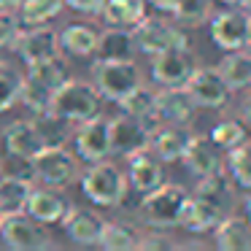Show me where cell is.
Segmentation results:
<instances>
[{
  "instance_id": "obj_32",
  "label": "cell",
  "mask_w": 251,
  "mask_h": 251,
  "mask_svg": "<svg viewBox=\"0 0 251 251\" xmlns=\"http://www.w3.org/2000/svg\"><path fill=\"white\" fill-rule=\"evenodd\" d=\"M62 8H65V0H19L17 14L22 25L33 27V25H46L54 17H60Z\"/></svg>"
},
{
  "instance_id": "obj_17",
  "label": "cell",
  "mask_w": 251,
  "mask_h": 251,
  "mask_svg": "<svg viewBox=\"0 0 251 251\" xmlns=\"http://www.w3.org/2000/svg\"><path fill=\"white\" fill-rule=\"evenodd\" d=\"M181 162L186 165V170H189L195 178H202V176L224 170V151L211 141V135H197L195 132Z\"/></svg>"
},
{
  "instance_id": "obj_4",
  "label": "cell",
  "mask_w": 251,
  "mask_h": 251,
  "mask_svg": "<svg viewBox=\"0 0 251 251\" xmlns=\"http://www.w3.org/2000/svg\"><path fill=\"white\" fill-rule=\"evenodd\" d=\"M92 84L103 100L119 103L125 95H130L135 87L143 84V73L135 60H98L92 62Z\"/></svg>"
},
{
  "instance_id": "obj_33",
  "label": "cell",
  "mask_w": 251,
  "mask_h": 251,
  "mask_svg": "<svg viewBox=\"0 0 251 251\" xmlns=\"http://www.w3.org/2000/svg\"><path fill=\"white\" fill-rule=\"evenodd\" d=\"M98 246L105 251H132L138 249V232L125 222H105Z\"/></svg>"
},
{
  "instance_id": "obj_31",
  "label": "cell",
  "mask_w": 251,
  "mask_h": 251,
  "mask_svg": "<svg viewBox=\"0 0 251 251\" xmlns=\"http://www.w3.org/2000/svg\"><path fill=\"white\" fill-rule=\"evenodd\" d=\"M116 105L122 108V114H130V116H135V119H143V122H149V125H154L157 92H154L151 87H146V84H141V87H135L130 95H125Z\"/></svg>"
},
{
  "instance_id": "obj_38",
  "label": "cell",
  "mask_w": 251,
  "mask_h": 251,
  "mask_svg": "<svg viewBox=\"0 0 251 251\" xmlns=\"http://www.w3.org/2000/svg\"><path fill=\"white\" fill-rule=\"evenodd\" d=\"M246 138H249V132H246V125L240 119H222L216 127L211 130V141L216 143L222 151H229V149H235L238 143H243Z\"/></svg>"
},
{
  "instance_id": "obj_47",
  "label": "cell",
  "mask_w": 251,
  "mask_h": 251,
  "mask_svg": "<svg viewBox=\"0 0 251 251\" xmlns=\"http://www.w3.org/2000/svg\"><path fill=\"white\" fill-rule=\"evenodd\" d=\"M246 49L251 51V14H249V41H246Z\"/></svg>"
},
{
  "instance_id": "obj_36",
  "label": "cell",
  "mask_w": 251,
  "mask_h": 251,
  "mask_svg": "<svg viewBox=\"0 0 251 251\" xmlns=\"http://www.w3.org/2000/svg\"><path fill=\"white\" fill-rule=\"evenodd\" d=\"M35 125H38V132L41 138H44L46 146H65L68 141H71L73 130H71V122H65L62 116L57 114H41V116H33Z\"/></svg>"
},
{
  "instance_id": "obj_12",
  "label": "cell",
  "mask_w": 251,
  "mask_h": 251,
  "mask_svg": "<svg viewBox=\"0 0 251 251\" xmlns=\"http://www.w3.org/2000/svg\"><path fill=\"white\" fill-rule=\"evenodd\" d=\"M197 60L189 46L181 49H168L151 57V78L159 87H184L189 76L195 73Z\"/></svg>"
},
{
  "instance_id": "obj_23",
  "label": "cell",
  "mask_w": 251,
  "mask_h": 251,
  "mask_svg": "<svg viewBox=\"0 0 251 251\" xmlns=\"http://www.w3.org/2000/svg\"><path fill=\"white\" fill-rule=\"evenodd\" d=\"M195 195L202 197V200H208V202H213V205L222 208L224 213H232V208H235V181L229 178L224 170L202 176V178H197Z\"/></svg>"
},
{
  "instance_id": "obj_30",
  "label": "cell",
  "mask_w": 251,
  "mask_h": 251,
  "mask_svg": "<svg viewBox=\"0 0 251 251\" xmlns=\"http://www.w3.org/2000/svg\"><path fill=\"white\" fill-rule=\"evenodd\" d=\"M224 173L235 181V186H240L246 192L251 189V143H249V138L227 151V157H224Z\"/></svg>"
},
{
  "instance_id": "obj_13",
  "label": "cell",
  "mask_w": 251,
  "mask_h": 251,
  "mask_svg": "<svg viewBox=\"0 0 251 251\" xmlns=\"http://www.w3.org/2000/svg\"><path fill=\"white\" fill-rule=\"evenodd\" d=\"M14 51L19 54V60L25 65H33V62L49 60V57L62 54L60 51V35L57 30L46 27V25H33L30 30H22L14 44Z\"/></svg>"
},
{
  "instance_id": "obj_9",
  "label": "cell",
  "mask_w": 251,
  "mask_h": 251,
  "mask_svg": "<svg viewBox=\"0 0 251 251\" xmlns=\"http://www.w3.org/2000/svg\"><path fill=\"white\" fill-rule=\"evenodd\" d=\"M184 87L192 95L197 108H211V111L224 108L229 103V95H232V89L227 87L222 73L216 68H208V65H197Z\"/></svg>"
},
{
  "instance_id": "obj_11",
  "label": "cell",
  "mask_w": 251,
  "mask_h": 251,
  "mask_svg": "<svg viewBox=\"0 0 251 251\" xmlns=\"http://www.w3.org/2000/svg\"><path fill=\"white\" fill-rule=\"evenodd\" d=\"M151 127L149 122L135 119L130 114H119L111 119V154L116 157H132V154L149 149L151 141Z\"/></svg>"
},
{
  "instance_id": "obj_16",
  "label": "cell",
  "mask_w": 251,
  "mask_h": 251,
  "mask_svg": "<svg viewBox=\"0 0 251 251\" xmlns=\"http://www.w3.org/2000/svg\"><path fill=\"white\" fill-rule=\"evenodd\" d=\"M197 114V105L186 87H162L157 92V108L154 122H168V125H192Z\"/></svg>"
},
{
  "instance_id": "obj_18",
  "label": "cell",
  "mask_w": 251,
  "mask_h": 251,
  "mask_svg": "<svg viewBox=\"0 0 251 251\" xmlns=\"http://www.w3.org/2000/svg\"><path fill=\"white\" fill-rule=\"evenodd\" d=\"M162 181H165L162 159H159L151 149H143V151L127 157V184H130V189H135L138 195H146V192L157 189Z\"/></svg>"
},
{
  "instance_id": "obj_20",
  "label": "cell",
  "mask_w": 251,
  "mask_h": 251,
  "mask_svg": "<svg viewBox=\"0 0 251 251\" xmlns=\"http://www.w3.org/2000/svg\"><path fill=\"white\" fill-rule=\"evenodd\" d=\"M60 224H62L65 235L73 240V243H78V246H98L105 219L100 216L98 211H92V208L71 205Z\"/></svg>"
},
{
  "instance_id": "obj_10",
  "label": "cell",
  "mask_w": 251,
  "mask_h": 251,
  "mask_svg": "<svg viewBox=\"0 0 251 251\" xmlns=\"http://www.w3.org/2000/svg\"><path fill=\"white\" fill-rule=\"evenodd\" d=\"M211 41L222 51L246 49L249 41V11L246 8H224L211 14Z\"/></svg>"
},
{
  "instance_id": "obj_48",
  "label": "cell",
  "mask_w": 251,
  "mask_h": 251,
  "mask_svg": "<svg viewBox=\"0 0 251 251\" xmlns=\"http://www.w3.org/2000/svg\"><path fill=\"white\" fill-rule=\"evenodd\" d=\"M240 8H246V11L251 14V0H243V6H240Z\"/></svg>"
},
{
  "instance_id": "obj_6",
  "label": "cell",
  "mask_w": 251,
  "mask_h": 251,
  "mask_svg": "<svg viewBox=\"0 0 251 251\" xmlns=\"http://www.w3.org/2000/svg\"><path fill=\"white\" fill-rule=\"evenodd\" d=\"M135 35V46L141 54H159V51L168 49H181V46H189V35L181 30L178 22H168L162 17H143L141 22L132 27Z\"/></svg>"
},
{
  "instance_id": "obj_15",
  "label": "cell",
  "mask_w": 251,
  "mask_h": 251,
  "mask_svg": "<svg viewBox=\"0 0 251 251\" xmlns=\"http://www.w3.org/2000/svg\"><path fill=\"white\" fill-rule=\"evenodd\" d=\"M71 205H73V202L65 197L62 186L44 184V186H33L25 211H27L33 219H38L41 224H60Z\"/></svg>"
},
{
  "instance_id": "obj_3",
  "label": "cell",
  "mask_w": 251,
  "mask_h": 251,
  "mask_svg": "<svg viewBox=\"0 0 251 251\" xmlns=\"http://www.w3.org/2000/svg\"><path fill=\"white\" fill-rule=\"evenodd\" d=\"M141 197L143 200L138 205L141 222L157 229H173L181 222V213H184V205L189 200V192L181 184H165L162 181L157 189L146 192Z\"/></svg>"
},
{
  "instance_id": "obj_28",
  "label": "cell",
  "mask_w": 251,
  "mask_h": 251,
  "mask_svg": "<svg viewBox=\"0 0 251 251\" xmlns=\"http://www.w3.org/2000/svg\"><path fill=\"white\" fill-rule=\"evenodd\" d=\"M30 192H33V181L27 176H19V173L3 176L0 173V216L3 213L25 211Z\"/></svg>"
},
{
  "instance_id": "obj_29",
  "label": "cell",
  "mask_w": 251,
  "mask_h": 251,
  "mask_svg": "<svg viewBox=\"0 0 251 251\" xmlns=\"http://www.w3.org/2000/svg\"><path fill=\"white\" fill-rule=\"evenodd\" d=\"M25 76L33 78V81H38V84H44V87L51 89V92H57L73 73H71V65H68L65 57L57 54V57H49V60H41V62L27 65V73H25Z\"/></svg>"
},
{
  "instance_id": "obj_19",
  "label": "cell",
  "mask_w": 251,
  "mask_h": 251,
  "mask_svg": "<svg viewBox=\"0 0 251 251\" xmlns=\"http://www.w3.org/2000/svg\"><path fill=\"white\" fill-rule=\"evenodd\" d=\"M3 143H6V151L22 162H30L46 146L35 119H17L8 127H3Z\"/></svg>"
},
{
  "instance_id": "obj_44",
  "label": "cell",
  "mask_w": 251,
  "mask_h": 251,
  "mask_svg": "<svg viewBox=\"0 0 251 251\" xmlns=\"http://www.w3.org/2000/svg\"><path fill=\"white\" fill-rule=\"evenodd\" d=\"M243 205H246V222L251 224V189H249V197H246V202H243Z\"/></svg>"
},
{
  "instance_id": "obj_1",
  "label": "cell",
  "mask_w": 251,
  "mask_h": 251,
  "mask_svg": "<svg viewBox=\"0 0 251 251\" xmlns=\"http://www.w3.org/2000/svg\"><path fill=\"white\" fill-rule=\"evenodd\" d=\"M78 184L81 192L92 205L98 208H116L125 202L127 197V173L119 165L100 159V162H89V168L84 173H78Z\"/></svg>"
},
{
  "instance_id": "obj_5",
  "label": "cell",
  "mask_w": 251,
  "mask_h": 251,
  "mask_svg": "<svg viewBox=\"0 0 251 251\" xmlns=\"http://www.w3.org/2000/svg\"><path fill=\"white\" fill-rule=\"evenodd\" d=\"M0 240L8 249H17V251H41V249L54 246V238L46 229V224L33 219L27 211L3 213L0 216Z\"/></svg>"
},
{
  "instance_id": "obj_14",
  "label": "cell",
  "mask_w": 251,
  "mask_h": 251,
  "mask_svg": "<svg viewBox=\"0 0 251 251\" xmlns=\"http://www.w3.org/2000/svg\"><path fill=\"white\" fill-rule=\"evenodd\" d=\"M192 125H168V122H154L149 149L157 154L162 162H181L184 151L192 141Z\"/></svg>"
},
{
  "instance_id": "obj_22",
  "label": "cell",
  "mask_w": 251,
  "mask_h": 251,
  "mask_svg": "<svg viewBox=\"0 0 251 251\" xmlns=\"http://www.w3.org/2000/svg\"><path fill=\"white\" fill-rule=\"evenodd\" d=\"M95 57L98 60H135L138 46H135L132 30L130 27H114V25L100 30Z\"/></svg>"
},
{
  "instance_id": "obj_41",
  "label": "cell",
  "mask_w": 251,
  "mask_h": 251,
  "mask_svg": "<svg viewBox=\"0 0 251 251\" xmlns=\"http://www.w3.org/2000/svg\"><path fill=\"white\" fill-rule=\"evenodd\" d=\"M105 0H65V6L73 8V11L84 14V17H95V14H100V8H103Z\"/></svg>"
},
{
  "instance_id": "obj_7",
  "label": "cell",
  "mask_w": 251,
  "mask_h": 251,
  "mask_svg": "<svg viewBox=\"0 0 251 251\" xmlns=\"http://www.w3.org/2000/svg\"><path fill=\"white\" fill-rule=\"evenodd\" d=\"M30 173L41 184L49 186H68L78 181V157L68 151L65 146H44L33 159H30Z\"/></svg>"
},
{
  "instance_id": "obj_27",
  "label": "cell",
  "mask_w": 251,
  "mask_h": 251,
  "mask_svg": "<svg viewBox=\"0 0 251 251\" xmlns=\"http://www.w3.org/2000/svg\"><path fill=\"white\" fill-rule=\"evenodd\" d=\"M216 71L222 73V78L227 81V87L232 92L251 89V51L249 49L227 51V57L219 62Z\"/></svg>"
},
{
  "instance_id": "obj_25",
  "label": "cell",
  "mask_w": 251,
  "mask_h": 251,
  "mask_svg": "<svg viewBox=\"0 0 251 251\" xmlns=\"http://www.w3.org/2000/svg\"><path fill=\"white\" fill-rule=\"evenodd\" d=\"M213 240L222 251H251V224L229 213L213 229Z\"/></svg>"
},
{
  "instance_id": "obj_49",
  "label": "cell",
  "mask_w": 251,
  "mask_h": 251,
  "mask_svg": "<svg viewBox=\"0 0 251 251\" xmlns=\"http://www.w3.org/2000/svg\"><path fill=\"white\" fill-rule=\"evenodd\" d=\"M0 170H3V162H0Z\"/></svg>"
},
{
  "instance_id": "obj_8",
  "label": "cell",
  "mask_w": 251,
  "mask_h": 251,
  "mask_svg": "<svg viewBox=\"0 0 251 251\" xmlns=\"http://www.w3.org/2000/svg\"><path fill=\"white\" fill-rule=\"evenodd\" d=\"M73 146L76 157L81 162H100L111 157V119L108 116H92L87 122H78L73 132Z\"/></svg>"
},
{
  "instance_id": "obj_37",
  "label": "cell",
  "mask_w": 251,
  "mask_h": 251,
  "mask_svg": "<svg viewBox=\"0 0 251 251\" xmlns=\"http://www.w3.org/2000/svg\"><path fill=\"white\" fill-rule=\"evenodd\" d=\"M51 98H54V92L46 89L44 84L33 81V78H27V76L22 78V95H19V103H22L25 108H30L33 116L49 114L51 111Z\"/></svg>"
},
{
  "instance_id": "obj_21",
  "label": "cell",
  "mask_w": 251,
  "mask_h": 251,
  "mask_svg": "<svg viewBox=\"0 0 251 251\" xmlns=\"http://www.w3.org/2000/svg\"><path fill=\"white\" fill-rule=\"evenodd\" d=\"M224 216H229V213H224L222 208H216L213 202L202 200V197L189 195L178 227H184L186 232H192V235H205V232H213Z\"/></svg>"
},
{
  "instance_id": "obj_2",
  "label": "cell",
  "mask_w": 251,
  "mask_h": 251,
  "mask_svg": "<svg viewBox=\"0 0 251 251\" xmlns=\"http://www.w3.org/2000/svg\"><path fill=\"white\" fill-rule=\"evenodd\" d=\"M51 114L62 116L71 125L87 122L92 116L103 114V95L98 92V87L92 81L71 76L51 98Z\"/></svg>"
},
{
  "instance_id": "obj_34",
  "label": "cell",
  "mask_w": 251,
  "mask_h": 251,
  "mask_svg": "<svg viewBox=\"0 0 251 251\" xmlns=\"http://www.w3.org/2000/svg\"><path fill=\"white\" fill-rule=\"evenodd\" d=\"M170 17L181 27H200L211 19V0H176Z\"/></svg>"
},
{
  "instance_id": "obj_45",
  "label": "cell",
  "mask_w": 251,
  "mask_h": 251,
  "mask_svg": "<svg viewBox=\"0 0 251 251\" xmlns=\"http://www.w3.org/2000/svg\"><path fill=\"white\" fill-rule=\"evenodd\" d=\"M222 6H229V8H238V6H243V0H219Z\"/></svg>"
},
{
  "instance_id": "obj_26",
  "label": "cell",
  "mask_w": 251,
  "mask_h": 251,
  "mask_svg": "<svg viewBox=\"0 0 251 251\" xmlns=\"http://www.w3.org/2000/svg\"><path fill=\"white\" fill-rule=\"evenodd\" d=\"M149 14V0H105L100 8V17L105 25L114 27H135L143 17Z\"/></svg>"
},
{
  "instance_id": "obj_24",
  "label": "cell",
  "mask_w": 251,
  "mask_h": 251,
  "mask_svg": "<svg viewBox=\"0 0 251 251\" xmlns=\"http://www.w3.org/2000/svg\"><path fill=\"white\" fill-rule=\"evenodd\" d=\"M57 35H60V51L62 54H68V57H95L100 30L89 27V25H84V22H73V25H65Z\"/></svg>"
},
{
  "instance_id": "obj_39",
  "label": "cell",
  "mask_w": 251,
  "mask_h": 251,
  "mask_svg": "<svg viewBox=\"0 0 251 251\" xmlns=\"http://www.w3.org/2000/svg\"><path fill=\"white\" fill-rule=\"evenodd\" d=\"M19 33H22V19L17 8H0V49H14Z\"/></svg>"
},
{
  "instance_id": "obj_40",
  "label": "cell",
  "mask_w": 251,
  "mask_h": 251,
  "mask_svg": "<svg viewBox=\"0 0 251 251\" xmlns=\"http://www.w3.org/2000/svg\"><path fill=\"white\" fill-rule=\"evenodd\" d=\"M173 246H178L173 238H170L168 229H157L151 227L146 235H138V249H173Z\"/></svg>"
},
{
  "instance_id": "obj_46",
  "label": "cell",
  "mask_w": 251,
  "mask_h": 251,
  "mask_svg": "<svg viewBox=\"0 0 251 251\" xmlns=\"http://www.w3.org/2000/svg\"><path fill=\"white\" fill-rule=\"evenodd\" d=\"M19 0H0V8H17Z\"/></svg>"
},
{
  "instance_id": "obj_43",
  "label": "cell",
  "mask_w": 251,
  "mask_h": 251,
  "mask_svg": "<svg viewBox=\"0 0 251 251\" xmlns=\"http://www.w3.org/2000/svg\"><path fill=\"white\" fill-rule=\"evenodd\" d=\"M243 122H249V127H251V95L246 98V103H243Z\"/></svg>"
},
{
  "instance_id": "obj_35",
  "label": "cell",
  "mask_w": 251,
  "mask_h": 251,
  "mask_svg": "<svg viewBox=\"0 0 251 251\" xmlns=\"http://www.w3.org/2000/svg\"><path fill=\"white\" fill-rule=\"evenodd\" d=\"M22 78L25 73H19L14 65L0 60V114L11 111L19 103V95H22Z\"/></svg>"
},
{
  "instance_id": "obj_42",
  "label": "cell",
  "mask_w": 251,
  "mask_h": 251,
  "mask_svg": "<svg viewBox=\"0 0 251 251\" xmlns=\"http://www.w3.org/2000/svg\"><path fill=\"white\" fill-rule=\"evenodd\" d=\"M173 3H176V0H149V6L157 8V11H162V14H170Z\"/></svg>"
}]
</instances>
